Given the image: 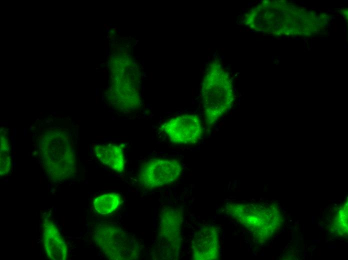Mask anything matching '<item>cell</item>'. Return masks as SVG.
I'll list each match as a JSON object with an SVG mask.
<instances>
[{
  "instance_id": "cell-7",
  "label": "cell",
  "mask_w": 348,
  "mask_h": 260,
  "mask_svg": "<svg viewBox=\"0 0 348 260\" xmlns=\"http://www.w3.org/2000/svg\"><path fill=\"white\" fill-rule=\"evenodd\" d=\"M191 249L194 260L218 259L220 256V242L216 228L212 225L200 227L194 235Z\"/></svg>"
},
{
  "instance_id": "cell-5",
  "label": "cell",
  "mask_w": 348,
  "mask_h": 260,
  "mask_svg": "<svg viewBox=\"0 0 348 260\" xmlns=\"http://www.w3.org/2000/svg\"><path fill=\"white\" fill-rule=\"evenodd\" d=\"M182 171V165L176 160L154 159L142 164L139 180L144 188L152 189L172 184L180 177Z\"/></svg>"
},
{
  "instance_id": "cell-12",
  "label": "cell",
  "mask_w": 348,
  "mask_h": 260,
  "mask_svg": "<svg viewBox=\"0 0 348 260\" xmlns=\"http://www.w3.org/2000/svg\"><path fill=\"white\" fill-rule=\"evenodd\" d=\"M286 34L288 35V34H289V33H286Z\"/></svg>"
},
{
  "instance_id": "cell-9",
  "label": "cell",
  "mask_w": 348,
  "mask_h": 260,
  "mask_svg": "<svg viewBox=\"0 0 348 260\" xmlns=\"http://www.w3.org/2000/svg\"><path fill=\"white\" fill-rule=\"evenodd\" d=\"M98 160L110 169L122 172L125 166V158L122 146L110 143L96 144L94 148Z\"/></svg>"
},
{
  "instance_id": "cell-1",
  "label": "cell",
  "mask_w": 348,
  "mask_h": 260,
  "mask_svg": "<svg viewBox=\"0 0 348 260\" xmlns=\"http://www.w3.org/2000/svg\"><path fill=\"white\" fill-rule=\"evenodd\" d=\"M38 148L42 166L51 182H64L76 173L75 155L65 130L56 128L46 132L40 138Z\"/></svg>"
},
{
  "instance_id": "cell-8",
  "label": "cell",
  "mask_w": 348,
  "mask_h": 260,
  "mask_svg": "<svg viewBox=\"0 0 348 260\" xmlns=\"http://www.w3.org/2000/svg\"><path fill=\"white\" fill-rule=\"evenodd\" d=\"M42 235L47 256L52 260H66L68 254L67 245L57 226L48 215L43 220Z\"/></svg>"
},
{
  "instance_id": "cell-13",
  "label": "cell",
  "mask_w": 348,
  "mask_h": 260,
  "mask_svg": "<svg viewBox=\"0 0 348 260\" xmlns=\"http://www.w3.org/2000/svg\"><path fill=\"white\" fill-rule=\"evenodd\" d=\"M344 31L346 32L345 28H344Z\"/></svg>"
},
{
  "instance_id": "cell-10",
  "label": "cell",
  "mask_w": 348,
  "mask_h": 260,
  "mask_svg": "<svg viewBox=\"0 0 348 260\" xmlns=\"http://www.w3.org/2000/svg\"><path fill=\"white\" fill-rule=\"evenodd\" d=\"M121 202L120 195L117 193H107L96 198L93 206L96 212L101 215H108L114 212Z\"/></svg>"
},
{
  "instance_id": "cell-4",
  "label": "cell",
  "mask_w": 348,
  "mask_h": 260,
  "mask_svg": "<svg viewBox=\"0 0 348 260\" xmlns=\"http://www.w3.org/2000/svg\"><path fill=\"white\" fill-rule=\"evenodd\" d=\"M182 211L166 207L162 210L158 232L154 242L153 254L155 259L176 260L182 242Z\"/></svg>"
},
{
  "instance_id": "cell-2",
  "label": "cell",
  "mask_w": 348,
  "mask_h": 260,
  "mask_svg": "<svg viewBox=\"0 0 348 260\" xmlns=\"http://www.w3.org/2000/svg\"><path fill=\"white\" fill-rule=\"evenodd\" d=\"M201 93L206 120L211 125L230 110L234 100L230 74L218 62L208 66Z\"/></svg>"
},
{
  "instance_id": "cell-6",
  "label": "cell",
  "mask_w": 348,
  "mask_h": 260,
  "mask_svg": "<svg viewBox=\"0 0 348 260\" xmlns=\"http://www.w3.org/2000/svg\"><path fill=\"white\" fill-rule=\"evenodd\" d=\"M162 128L168 139L176 144H192L200 139L203 128L200 118L184 114L168 120Z\"/></svg>"
},
{
  "instance_id": "cell-11",
  "label": "cell",
  "mask_w": 348,
  "mask_h": 260,
  "mask_svg": "<svg viewBox=\"0 0 348 260\" xmlns=\"http://www.w3.org/2000/svg\"><path fill=\"white\" fill-rule=\"evenodd\" d=\"M0 174L1 176L6 175L10 168L11 159L9 148V141L6 130H0Z\"/></svg>"
},
{
  "instance_id": "cell-15",
  "label": "cell",
  "mask_w": 348,
  "mask_h": 260,
  "mask_svg": "<svg viewBox=\"0 0 348 260\" xmlns=\"http://www.w3.org/2000/svg\"><path fill=\"white\" fill-rule=\"evenodd\" d=\"M283 38H284V39H286V38H285L284 36H283Z\"/></svg>"
},
{
  "instance_id": "cell-3",
  "label": "cell",
  "mask_w": 348,
  "mask_h": 260,
  "mask_svg": "<svg viewBox=\"0 0 348 260\" xmlns=\"http://www.w3.org/2000/svg\"><path fill=\"white\" fill-rule=\"evenodd\" d=\"M93 238L96 246L110 260H135L140 254L142 246L139 240L114 224H97Z\"/></svg>"
},
{
  "instance_id": "cell-14",
  "label": "cell",
  "mask_w": 348,
  "mask_h": 260,
  "mask_svg": "<svg viewBox=\"0 0 348 260\" xmlns=\"http://www.w3.org/2000/svg\"><path fill=\"white\" fill-rule=\"evenodd\" d=\"M277 40H280V38H277Z\"/></svg>"
}]
</instances>
